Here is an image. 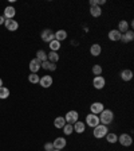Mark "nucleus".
<instances>
[{
  "label": "nucleus",
  "instance_id": "1",
  "mask_svg": "<svg viewBox=\"0 0 134 151\" xmlns=\"http://www.w3.org/2000/svg\"><path fill=\"white\" fill-rule=\"evenodd\" d=\"M99 123L101 124H103V126H109L110 123L113 122V119H114V113H113V111L110 109H103L102 112L99 113Z\"/></svg>",
  "mask_w": 134,
  "mask_h": 151
},
{
  "label": "nucleus",
  "instance_id": "2",
  "mask_svg": "<svg viewBox=\"0 0 134 151\" xmlns=\"http://www.w3.org/2000/svg\"><path fill=\"white\" fill-rule=\"evenodd\" d=\"M107 126H103V124H98L97 127H94L93 129V135L94 138H97V139H102L105 138V136L107 135Z\"/></svg>",
  "mask_w": 134,
  "mask_h": 151
},
{
  "label": "nucleus",
  "instance_id": "3",
  "mask_svg": "<svg viewBox=\"0 0 134 151\" xmlns=\"http://www.w3.org/2000/svg\"><path fill=\"white\" fill-rule=\"evenodd\" d=\"M40 38L43 42H47V43H50L51 41L55 39V35H54V31L51 28H44L43 31L40 32Z\"/></svg>",
  "mask_w": 134,
  "mask_h": 151
},
{
  "label": "nucleus",
  "instance_id": "4",
  "mask_svg": "<svg viewBox=\"0 0 134 151\" xmlns=\"http://www.w3.org/2000/svg\"><path fill=\"white\" fill-rule=\"evenodd\" d=\"M84 124H87V126L91 127V128H94V127H97L98 124H101L98 115H94V113H89L87 116H86V123H84Z\"/></svg>",
  "mask_w": 134,
  "mask_h": 151
},
{
  "label": "nucleus",
  "instance_id": "5",
  "mask_svg": "<svg viewBox=\"0 0 134 151\" xmlns=\"http://www.w3.org/2000/svg\"><path fill=\"white\" fill-rule=\"evenodd\" d=\"M78 119H79V113L77 112V111H69L65 116L66 123H69V124H74V123H77Z\"/></svg>",
  "mask_w": 134,
  "mask_h": 151
},
{
  "label": "nucleus",
  "instance_id": "6",
  "mask_svg": "<svg viewBox=\"0 0 134 151\" xmlns=\"http://www.w3.org/2000/svg\"><path fill=\"white\" fill-rule=\"evenodd\" d=\"M105 85H106V80H105V77H102V76H95L93 80V86L95 89H98V91H101V89L105 88Z\"/></svg>",
  "mask_w": 134,
  "mask_h": 151
},
{
  "label": "nucleus",
  "instance_id": "7",
  "mask_svg": "<svg viewBox=\"0 0 134 151\" xmlns=\"http://www.w3.org/2000/svg\"><path fill=\"white\" fill-rule=\"evenodd\" d=\"M118 142L123 147H129V146H131V143H133V138H131V135H129V134H122V135L118 136Z\"/></svg>",
  "mask_w": 134,
  "mask_h": 151
},
{
  "label": "nucleus",
  "instance_id": "8",
  "mask_svg": "<svg viewBox=\"0 0 134 151\" xmlns=\"http://www.w3.org/2000/svg\"><path fill=\"white\" fill-rule=\"evenodd\" d=\"M52 145H54V148H56V150H63V148L67 146V140H66V138L58 136V138L52 142Z\"/></svg>",
  "mask_w": 134,
  "mask_h": 151
},
{
  "label": "nucleus",
  "instance_id": "9",
  "mask_svg": "<svg viewBox=\"0 0 134 151\" xmlns=\"http://www.w3.org/2000/svg\"><path fill=\"white\" fill-rule=\"evenodd\" d=\"M103 109H105V105H103L101 101H95V103H93L90 105V111H91V113H94V115H99Z\"/></svg>",
  "mask_w": 134,
  "mask_h": 151
},
{
  "label": "nucleus",
  "instance_id": "10",
  "mask_svg": "<svg viewBox=\"0 0 134 151\" xmlns=\"http://www.w3.org/2000/svg\"><path fill=\"white\" fill-rule=\"evenodd\" d=\"M4 26H6V28L9 30V31H16V30L19 28V23L16 22L15 19H6Z\"/></svg>",
  "mask_w": 134,
  "mask_h": 151
},
{
  "label": "nucleus",
  "instance_id": "11",
  "mask_svg": "<svg viewBox=\"0 0 134 151\" xmlns=\"http://www.w3.org/2000/svg\"><path fill=\"white\" fill-rule=\"evenodd\" d=\"M52 82H54V80L51 76H43L39 80V84H40L42 88H50L51 85H52Z\"/></svg>",
  "mask_w": 134,
  "mask_h": 151
},
{
  "label": "nucleus",
  "instance_id": "12",
  "mask_svg": "<svg viewBox=\"0 0 134 151\" xmlns=\"http://www.w3.org/2000/svg\"><path fill=\"white\" fill-rule=\"evenodd\" d=\"M40 65L42 62L38 58H34V60L30 61V72L31 73H38V70H40Z\"/></svg>",
  "mask_w": 134,
  "mask_h": 151
},
{
  "label": "nucleus",
  "instance_id": "13",
  "mask_svg": "<svg viewBox=\"0 0 134 151\" xmlns=\"http://www.w3.org/2000/svg\"><path fill=\"white\" fill-rule=\"evenodd\" d=\"M133 39H134V32L131 31V30H129L125 34L121 35V39H119V41H121L122 43H129V42H131Z\"/></svg>",
  "mask_w": 134,
  "mask_h": 151
},
{
  "label": "nucleus",
  "instance_id": "14",
  "mask_svg": "<svg viewBox=\"0 0 134 151\" xmlns=\"http://www.w3.org/2000/svg\"><path fill=\"white\" fill-rule=\"evenodd\" d=\"M15 15H16V11H15V8H13L12 6H8V7L4 8V14H3L4 19H13V16Z\"/></svg>",
  "mask_w": 134,
  "mask_h": 151
},
{
  "label": "nucleus",
  "instance_id": "15",
  "mask_svg": "<svg viewBox=\"0 0 134 151\" xmlns=\"http://www.w3.org/2000/svg\"><path fill=\"white\" fill-rule=\"evenodd\" d=\"M72 127H74V131L77 132V134H83V132L86 131V124H84L83 122H81V120H78L77 123H74Z\"/></svg>",
  "mask_w": 134,
  "mask_h": 151
},
{
  "label": "nucleus",
  "instance_id": "16",
  "mask_svg": "<svg viewBox=\"0 0 134 151\" xmlns=\"http://www.w3.org/2000/svg\"><path fill=\"white\" fill-rule=\"evenodd\" d=\"M54 35H55V41L62 43L66 38H67V31H66V30H58L56 32H54Z\"/></svg>",
  "mask_w": 134,
  "mask_h": 151
},
{
  "label": "nucleus",
  "instance_id": "17",
  "mask_svg": "<svg viewBox=\"0 0 134 151\" xmlns=\"http://www.w3.org/2000/svg\"><path fill=\"white\" fill-rule=\"evenodd\" d=\"M101 53H102V46H101V45H98V43L91 45V47H90V54H91V55H93V57H98Z\"/></svg>",
  "mask_w": 134,
  "mask_h": 151
},
{
  "label": "nucleus",
  "instance_id": "18",
  "mask_svg": "<svg viewBox=\"0 0 134 151\" xmlns=\"http://www.w3.org/2000/svg\"><path fill=\"white\" fill-rule=\"evenodd\" d=\"M121 78H122V81H125V82L130 81L133 78V72L130 69H123L121 72Z\"/></svg>",
  "mask_w": 134,
  "mask_h": 151
},
{
  "label": "nucleus",
  "instance_id": "19",
  "mask_svg": "<svg viewBox=\"0 0 134 151\" xmlns=\"http://www.w3.org/2000/svg\"><path fill=\"white\" fill-rule=\"evenodd\" d=\"M121 32L118 31V30H110L109 31V39L113 42H118L119 39H121Z\"/></svg>",
  "mask_w": 134,
  "mask_h": 151
},
{
  "label": "nucleus",
  "instance_id": "20",
  "mask_svg": "<svg viewBox=\"0 0 134 151\" xmlns=\"http://www.w3.org/2000/svg\"><path fill=\"white\" fill-rule=\"evenodd\" d=\"M47 61L51 63H56L59 61V54L58 51H50V53L47 54Z\"/></svg>",
  "mask_w": 134,
  "mask_h": 151
},
{
  "label": "nucleus",
  "instance_id": "21",
  "mask_svg": "<svg viewBox=\"0 0 134 151\" xmlns=\"http://www.w3.org/2000/svg\"><path fill=\"white\" fill-rule=\"evenodd\" d=\"M90 15L93 18H99L102 15V8L99 6H95V7H90Z\"/></svg>",
  "mask_w": 134,
  "mask_h": 151
},
{
  "label": "nucleus",
  "instance_id": "22",
  "mask_svg": "<svg viewBox=\"0 0 134 151\" xmlns=\"http://www.w3.org/2000/svg\"><path fill=\"white\" fill-rule=\"evenodd\" d=\"M54 126H55L56 128L62 129L63 127L66 126V120H65V117H63V116H58V117H55V120H54Z\"/></svg>",
  "mask_w": 134,
  "mask_h": 151
},
{
  "label": "nucleus",
  "instance_id": "23",
  "mask_svg": "<svg viewBox=\"0 0 134 151\" xmlns=\"http://www.w3.org/2000/svg\"><path fill=\"white\" fill-rule=\"evenodd\" d=\"M121 34H125L126 31H129V23L126 22V20H121V22L118 23V28H117Z\"/></svg>",
  "mask_w": 134,
  "mask_h": 151
},
{
  "label": "nucleus",
  "instance_id": "24",
  "mask_svg": "<svg viewBox=\"0 0 134 151\" xmlns=\"http://www.w3.org/2000/svg\"><path fill=\"white\" fill-rule=\"evenodd\" d=\"M105 138H106V140L109 142V143H111V145H114V143L118 142V136H117L114 132H107V135L105 136Z\"/></svg>",
  "mask_w": 134,
  "mask_h": 151
},
{
  "label": "nucleus",
  "instance_id": "25",
  "mask_svg": "<svg viewBox=\"0 0 134 151\" xmlns=\"http://www.w3.org/2000/svg\"><path fill=\"white\" fill-rule=\"evenodd\" d=\"M48 46H50V50H51V51H58L60 47H62V43L54 39V41H51L50 43H48Z\"/></svg>",
  "mask_w": 134,
  "mask_h": 151
},
{
  "label": "nucleus",
  "instance_id": "26",
  "mask_svg": "<svg viewBox=\"0 0 134 151\" xmlns=\"http://www.w3.org/2000/svg\"><path fill=\"white\" fill-rule=\"evenodd\" d=\"M9 97V89L6 88V86H0V99L4 100V99Z\"/></svg>",
  "mask_w": 134,
  "mask_h": 151
},
{
  "label": "nucleus",
  "instance_id": "27",
  "mask_svg": "<svg viewBox=\"0 0 134 151\" xmlns=\"http://www.w3.org/2000/svg\"><path fill=\"white\" fill-rule=\"evenodd\" d=\"M36 58L40 62H44V61H47V54H46V51L44 50H38L36 51Z\"/></svg>",
  "mask_w": 134,
  "mask_h": 151
},
{
  "label": "nucleus",
  "instance_id": "28",
  "mask_svg": "<svg viewBox=\"0 0 134 151\" xmlns=\"http://www.w3.org/2000/svg\"><path fill=\"white\" fill-rule=\"evenodd\" d=\"M39 80H40V77L36 73H31V74L28 76V81L31 82V84H39Z\"/></svg>",
  "mask_w": 134,
  "mask_h": 151
},
{
  "label": "nucleus",
  "instance_id": "29",
  "mask_svg": "<svg viewBox=\"0 0 134 151\" xmlns=\"http://www.w3.org/2000/svg\"><path fill=\"white\" fill-rule=\"evenodd\" d=\"M63 132H65V135H71L72 131H74V127H72V124H69V123H66V126L63 127Z\"/></svg>",
  "mask_w": 134,
  "mask_h": 151
},
{
  "label": "nucleus",
  "instance_id": "30",
  "mask_svg": "<svg viewBox=\"0 0 134 151\" xmlns=\"http://www.w3.org/2000/svg\"><path fill=\"white\" fill-rule=\"evenodd\" d=\"M102 66L101 65H94L93 66V69H91V72H93V74L94 76H101L102 74Z\"/></svg>",
  "mask_w": 134,
  "mask_h": 151
},
{
  "label": "nucleus",
  "instance_id": "31",
  "mask_svg": "<svg viewBox=\"0 0 134 151\" xmlns=\"http://www.w3.org/2000/svg\"><path fill=\"white\" fill-rule=\"evenodd\" d=\"M52 150H54V145L51 142H48V143L44 145V151H52Z\"/></svg>",
  "mask_w": 134,
  "mask_h": 151
},
{
  "label": "nucleus",
  "instance_id": "32",
  "mask_svg": "<svg viewBox=\"0 0 134 151\" xmlns=\"http://www.w3.org/2000/svg\"><path fill=\"white\" fill-rule=\"evenodd\" d=\"M50 63L51 62H48V61H44V62H42L40 68H42V69H44V70H48V68H50Z\"/></svg>",
  "mask_w": 134,
  "mask_h": 151
},
{
  "label": "nucleus",
  "instance_id": "33",
  "mask_svg": "<svg viewBox=\"0 0 134 151\" xmlns=\"http://www.w3.org/2000/svg\"><path fill=\"white\" fill-rule=\"evenodd\" d=\"M48 70H51V72H55V70H56V63H50V68H48Z\"/></svg>",
  "mask_w": 134,
  "mask_h": 151
},
{
  "label": "nucleus",
  "instance_id": "34",
  "mask_svg": "<svg viewBox=\"0 0 134 151\" xmlns=\"http://www.w3.org/2000/svg\"><path fill=\"white\" fill-rule=\"evenodd\" d=\"M98 6V0H90V7H95Z\"/></svg>",
  "mask_w": 134,
  "mask_h": 151
},
{
  "label": "nucleus",
  "instance_id": "35",
  "mask_svg": "<svg viewBox=\"0 0 134 151\" xmlns=\"http://www.w3.org/2000/svg\"><path fill=\"white\" fill-rule=\"evenodd\" d=\"M4 22H6L4 16H3V15H0V24H4Z\"/></svg>",
  "mask_w": 134,
  "mask_h": 151
},
{
  "label": "nucleus",
  "instance_id": "36",
  "mask_svg": "<svg viewBox=\"0 0 134 151\" xmlns=\"http://www.w3.org/2000/svg\"><path fill=\"white\" fill-rule=\"evenodd\" d=\"M106 3V1H105V0H98V6L101 7V4H105Z\"/></svg>",
  "mask_w": 134,
  "mask_h": 151
},
{
  "label": "nucleus",
  "instance_id": "37",
  "mask_svg": "<svg viewBox=\"0 0 134 151\" xmlns=\"http://www.w3.org/2000/svg\"><path fill=\"white\" fill-rule=\"evenodd\" d=\"M0 86H3V80L0 78Z\"/></svg>",
  "mask_w": 134,
  "mask_h": 151
},
{
  "label": "nucleus",
  "instance_id": "38",
  "mask_svg": "<svg viewBox=\"0 0 134 151\" xmlns=\"http://www.w3.org/2000/svg\"><path fill=\"white\" fill-rule=\"evenodd\" d=\"M52 151H62V150H56V148H54V150Z\"/></svg>",
  "mask_w": 134,
  "mask_h": 151
}]
</instances>
